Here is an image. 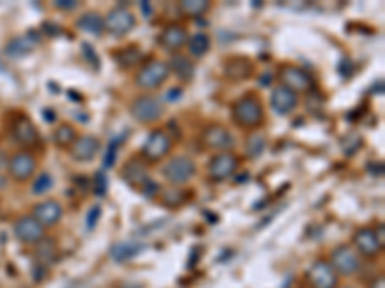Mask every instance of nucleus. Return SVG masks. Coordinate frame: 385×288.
<instances>
[{
  "label": "nucleus",
  "mask_w": 385,
  "mask_h": 288,
  "mask_svg": "<svg viewBox=\"0 0 385 288\" xmlns=\"http://www.w3.org/2000/svg\"><path fill=\"white\" fill-rule=\"evenodd\" d=\"M356 252H358V256L363 259H378L381 254H384V246L378 242V238L374 235V231L372 227H360V229H356V233L353 235V244H351Z\"/></svg>",
  "instance_id": "obj_14"
},
{
  "label": "nucleus",
  "mask_w": 385,
  "mask_h": 288,
  "mask_svg": "<svg viewBox=\"0 0 385 288\" xmlns=\"http://www.w3.org/2000/svg\"><path fill=\"white\" fill-rule=\"evenodd\" d=\"M131 118L143 123V125H152L162 119L164 116V104L158 96L154 95H139L129 106Z\"/></svg>",
  "instance_id": "obj_4"
},
{
  "label": "nucleus",
  "mask_w": 385,
  "mask_h": 288,
  "mask_svg": "<svg viewBox=\"0 0 385 288\" xmlns=\"http://www.w3.org/2000/svg\"><path fill=\"white\" fill-rule=\"evenodd\" d=\"M112 58L121 69H135L144 64V54L139 46H123L120 50L112 52Z\"/></svg>",
  "instance_id": "obj_22"
},
{
  "label": "nucleus",
  "mask_w": 385,
  "mask_h": 288,
  "mask_svg": "<svg viewBox=\"0 0 385 288\" xmlns=\"http://www.w3.org/2000/svg\"><path fill=\"white\" fill-rule=\"evenodd\" d=\"M97 183H95V186H97V188H95V192H97V194H104L106 192V177H104V173H102V171H98L97 173Z\"/></svg>",
  "instance_id": "obj_36"
},
{
  "label": "nucleus",
  "mask_w": 385,
  "mask_h": 288,
  "mask_svg": "<svg viewBox=\"0 0 385 288\" xmlns=\"http://www.w3.org/2000/svg\"><path fill=\"white\" fill-rule=\"evenodd\" d=\"M100 214H102V212H100V206L93 207L91 212H89V215H87V229H95V225H97Z\"/></svg>",
  "instance_id": "obj_34"
},
{
  "label": "nucleus",
  "mask_w": 385,
  "mask_h": 288,
  "mask_svg": "<svg viewBox=\"0 0 385 288\" xmlns=\"http://www.w3.org/2000/svg\"><path fill=\"white\" fill-rule=\"evenodd\" d=\"M162 175L172 186L187 185L196 175V163L189 156H172L162 167Z\"/></svg>",
  "instance_id": "obj_6"
},
{
  "label": "nucleus",
  "mask_w": 385,
  "mask_h": 288,
  "mask_svg": "<svg viewBox=\"0 0 385 288\" xmlns=\"http://www.w3.org/2000/svg\"><path fill=\"white\" fill-rule=\"evenodd\" d=\"M121 179L133 188H143V185L149 181V163L141 160L139 156L131 158L123 163L121 167Z\"/></svg>",
  "instance_id": "obj_18"
},
{
  "label": "nucleus",
  "mask_w": 385,
  "mask_h": 288,
  "mask_svg": "<svg viewBox=\"0 0 385 288\" xmlns=\"http://www.w3.org/2000/svg\"><path fill=\"white\" fill-rule=\"evenodd\" d=\"M33 217L37 219L43 227H54V225H58L62 221V217H64V207L58 200H43V202H39L37 206L33 207Z\"/></svg>",
  "instance_id": "obj_19"
},
{
  "label": "nucleus",
  "mask_w": 385,
  "mask_h": 288,
  "mask_svg": "<svg viewBox=\"0 0 385 288\" xmlns=\"http://www.w3.org/2000/svg\"><path fill=\"white\" fill-rule=\"evenodd\" d=\"M210 2L208 0H182L177 4V12L185 18L196 20V18H203L204 14L210 12Z\"/></svg>",
  "instance_id": "obj_27"
},
{
  "label": "nucleus",
  "mask_w": 385,
  "mask_h": 288,
  "mask_svg": "<svg viewBox=\"0 0 385 288\" xmlns=\"http://www.w3.org/2000/svg\"><path fill=\"white\" fill-rule=\"evenodd\" d=\"M239 170V158L234 152H218L210 158V162L206 165L208 179L214 183H224L227 179H231Z\"/></svg>",
  "instance_id": "obj_11"
},
{
  "label": "nucleus",
  "mask_w": 385,
  "mask_h": 288,
  "mask_svg": "<svg viewBox=\"0 0 385 288\" xmlns=\"http://www.w3.org/2000/svg\"><path fill=\"white\" fill-rule=\"evenodd\" d=\"M77 137H79V135H77L76 127L69 125V123H60V125L54 129L53 133L54 144L58 148H62V150H68V148L76 142Z\"/></svg>",
  "instance_id": "obj_29"
},
{
  "label": "nucleus",
  "mask_w": 385,
  "mask_h": 288,
  "mask_svg": "<svg viewBox=\"0 0 385 288\" xmlns=\"http://www.w3.org/2000/svg\"><path fill=\"white\" fill-rule=\"evenodd\" d=\"M170 66L168 62L162 60H151L144 62L143 66L139 67V71L135 74V85L144 92L149 90H156L160 87H164L166 81L170 79Z\"/></svg>",
  "instance_id": "obj_2"
},
{
  "label": "nucleus",
  "mask_w": 385,
  "mask_h": 288,
  "mask_svg": "<svg viewBox=\"0 0 385 288\" xmlns=\"http://www.w3.org/2000/svg\"><path fill=\"white\" fill-rule=\"evenodd\" d=\"M174 148V139L168 135L166 129H152L144 141L139 158L147 163H160L166 160Z\"/></svg>",
  "instance_id": "obj_3"
},
{
  "label": "nucleus",
  "mask_w": 385,
  "mask_h": 288,
  "mask_svg": "<svg viewBox=\"0 0 385 288\" xmlns=\"http://www.w3.org/2000/svg\"><path fill=\"white\" fill-rule=\"evenodd\" d=\"M35 173H37V158H35L33 152L20 150V152L10 156L8 175L12 177V181H15V183H27L29 179L35 177Z\"/></svg>",
  "instance_id": "obj_9"
},
{
  "label": "nucleus",
  "mask_w": 385,
  "mask_h": 288,
  "mask_svg": "<svg viewBox=\"0 0 385 288\" xmlns=\"http://www.w3.org/2000/svg\"><path fill=\"white\" fill-rule=\"evenodd\" d=\"M327 261L339 277H355L363 269V258L351 244H339Z\"/></svg>",
  "instance_id": "obj_5"
},
{
  "label": "nucleus",
  "mask_w": 385,
  "mask_h": 288,
  "mask_svg": "<svg viewBox=\"0 0 385 288\" xmlns=\"http://www.w3.org/2000/svg\"><path fill=\"white\" fill-rule=\"evenodd\" d=\"M368 288H385V277L384 275H378V277H374L368 284Z\"/></svg>",
  "instance_id": "obj_38"
},
{
  "label": "nucleus",
  "mask_w": 385,
  "mask_h": 288,
  "mask_svg": "<svg viewBox=\"0 0 385 288\" xmlns=\"http://www.w3.org/2000/svg\"><path fill=\"white\" fill-rule=\"evenodd\" d=\"M266 139L262 135H250L249 141H247V156L250 160H257L258 156L264 152Z\"/></svg>",
  "instance_id": "obj_32"
},
{
  "label": "nucleus",
  "mask_w": 385,
  "mask_h": 288,
  "mask_svg": "<svg viewBox=\"0 0 385 288\" xmlns=\"http://www.w3.org/2000/svg\"><path fill=\"white\" fill-rule=\"evenodd\" d=\"M10 129H12V139H14L20 146H23V150L31 152V150L43 148V137H41L39 129L29 118L18 116V118L12 121V127H10Z\"/></svg>",
  "instance_id": "obj_8"
},
{
  "label": "nucleus",
  "mask_w": 385,
  "mask_h": 288,
  "mask_svg": "<svg viewBox=\"0 0 385 288\" xmlns=\"http://www.w3.org/2000/svg\"><path fill=\"white\" fill-rule=\"evenodd\" d=\"M187 50H189V58H204L210 52L212 41L206 33H195L193 37L187 39Z\"/></svg>",
  "instance_id": "obj_28"
},
{
  "label": "nucleus",
  "mask_w": 385,
  "mask_h": 288,
  "mask_svg": "<svg viewBox=\"0 0 385 288\" xmlns=\"http://www.w3.org/2000/svg\"><path fill=\"white\" fill-rule=\"evenodd\" d=\"M278 79H280V85H283L285 89L293 90L295 95H304V92H310L314 89V77L302 69L299 66H293V64H285V66L280 67L278 71Z\"/></svg>",
  "instance_id": "obj_7"
},
{
  "label": "nucleus",
  "mask_w": 385,
  "mask_h": 288,
  "mask_svg": "<svg viewBox=\"0 0 385 288\" xmlns=\"http://www.w3.org/2000/svg\"><path fill=\"white\" fill-rule=\"evenodd\" d=\"M144 250L143 244H135V242H121L116 244L112 248V258L118 261V263H123L128 259H133L135 256H139L141 252Z\"/></svg>",
  "instance_id": "obj_30"
},
{
  "label": "nucleus",
  "mask_w": 385,
  "mask_h": 288,
  "mask_svg": "<svg viewBox=\"0 0 385 288\" xmlns=\"http://www.w3.org/2000/svg\"><path fill=\"white\" fill-rule=\"evenodd\" d=\"M372 231H374V235H376V238H378V242L385 248V225L384 223L379 221L376 227H372Z\"/></svg>",
  "instance_id": "obj_37"
},
{
  "label": "nucleus",
  "mask_w": 385,
  "mask_h": 288,
  "mask_svg": "<svg viewBox=\"0 0 385 288\" xmlns=\"http://www.w3.org/2000/svg\"><path fill=\"white\" fill-rule=\"evenodd\" d=\"M77 29H81L83 33H89V35H102L104 33V18L95 12V10H89V12H85L83 15H79L77 18Z\"/></svg>",
  "instance_id": "obj_23"
},
{
  "label": "nucleus",
  "mask_w": 385,
  "mask_h": 288,
  "mask_svg": "<svg viewBox=\"0 0 385 288\" xmlns=\"http://www.w3.org/2000/svg\"><path fill=\"white\" fill-rule=\"evenodd\" d=\"M33 48H35V41H31V35H25V37H15L14 41H10L6 52L10 56H27Z\"/></svg>",
  "instance_id": "obj_31"
},
{
  "label": "nucleus",
  "mask_w": 385,
  "mask_h": 288,
  "mask_svg": "<svg viewBox=\"0 0 385 288\" xmlns=\"http://www.w3.org/2000/svg\"><path fill=\"white\" fill-rule=\"evenodd\" d=\"M341 277L330 266L327 259H316L306 271V282L310 288H339Z\"/></svg>",
  "instance_id": "obj_12"
},
{
  "label": "nucleus",
  "mask_w": 385,
  "mask_h": 288,
  "mask_svg": "<svg viewBox=\"0 0 385 288\" xmlns=\"http://www.w3.org/2000/svg\"><path fill=\"white\" fill-rule=\"evenodd\" d=\"M170 66V74H175L183 83H189L195 75V64L189 56H183V54H174L172 60L168 62Z\"/></svg>",
  "instance_id": "obj_24"
},
{
  "label": "nucleus",
  "mask_w": 385,
  "mask_h": 288,
  "mask_svg": "<svg viewBox=\"0 0 385 288\" xmlns=\"http://www.w3.org/2000/svg\"><path fill=\"white\" fill-rule=\"evenodd\" d=\"M231 119L243 131H257L266 119L262 100L255 95H245L231 104Z\"/></svg>",
  "instance_id": "obj_1"
},
{
  "label": "nucleus",
  "mask_w": 385,
  "mask_h": 288,
  "mask_svg": "<svg viewBox=\"0 0 385 288\" xmlns=\"http://www.w3.org/2000/svg\"><path fill=\"white\" fill-rule=\"evenodd\" d=\"M158 198H160V204H164L166 207L175 210V207L183 206V204L187 202L189 194H187V191H185L183 186H166V188H162V191H160Z\"/></svg>",
  "instance_id": "obj_26"
},
{
  "label": "nucleus",
  "mask_w": 385,
  "mask_h": 288,
  "mask_svg": "<svg viewBox=\"0 0 385 288\" xmlns=\"http://www.w3.org/2000/svg\"><path fill=\"white\" fill-rule=\"evenodd\" d=\"M224 75L229 81H247L255 75V64L245 56H231L226 60Z\"/></svg>",
  "instance_id": "obj_21"
},
{
  "label": "nucleus",
  "mask_w": 385,
  "mask_h": 288,
  "mask_svg": "<svg viewBox=\"0 0 385 288\" xmlns=\"http://www.w3.org/2000/svg\"><path fill=\"white\" fill-rule=\"evenodd\" d=\"M270 106L278 116H283V118L291 116L299 106V95L285 89L283 85H278V87H273L272 95H270Z\"/></svg>",
  "instance_id": "obj_20"
},
{
  "label": "nucleus",
  "mask_w": 385,
  "mask_h": 288,
  "mask_svg": "<svg viewBox=\"0 0 385 288\" xmlns=\"http://www.w3.org/2000/svg\"><path fill=\"white\" fill-rule=\"evenodd\" d=\"M187 39H189V33H187V29L183 27L182 23L172 22L166 23V25L160 29L156 43H158L160 48H164V50L170 52V54L174 56V54H180V52L185 48Z\"/></svg>",
  "instance_id": "obj_13"
},
{
  "label": "nucleus",
  "mask_w": 385,
  "mask_h": 288,
  "mask_svg": "<svg viewBox=\"0 0 385 288\" xmlns=\"http://www.w3.org/2000/svg\"><path fill=\"white\" fill-rule=\"evenodd\" d=\"M201 139H203L204 146L214 150L216 154L218 152H229L235 144L234 135L229 133L227 127L219 125V123H212V125L204 127Z\"/></svg>",
  "instance_id": "obj_15"
},
{
  "label": "nucleus",
  "mask_w": 385,
  "mask_h": 288,
  "mask_svg": "<svg viewBox=\"0 0 385 288\" xmlns=\"http://www.w3.org/2000/svg\"><path fill=\"white\" fill-rule=\"evenodd\" d=\"M98 150H100V141H98L97 137H93V135H81V137H77L76 142L68 148L69 158L74 162L79 163L93 162L97 158Z\"/></svg>",
  "instance_id": "obj_17"
},
{
  "label": "nucleus",
  "mask_w": 385,
  "mask_h": 288,
  "mask_svg": "<svg viewBox=\"0 0 385 288\" xmlns=\"http://www.w3.org/2000/svg\"><path fill=\"white\" fill-rule=\"evenodd\" d=\"M53 186H54V177L50 175V173H46V171L39 173V177L33 181V192H35V194H45V192L50 191Z\"/></svg>",
  "instance_id": "obj_33"
},
{
  "label": "nucleus",
  "mask_w": 385,
  "mask_h": 288,
  "mask_svg": "<svg viewBox=\"0 0 385 288\" xmlns=\"http://www.w3.org/2000/svg\"><path fill=\"white\" fill-rule=\"evenodd\" d=\"M14 235L22 244H39L46 237L45 227L33 215H22L15 219Z\"/></svg>",
  "instance_id": "obj_16"
},
{
  "label": "nucleus",
  "mask_w": 385,
  "mask_h": 288,
  "mask_svg": "<svg viewBox=\"0 0 385 288\" xmlns=\"http://www.w3.org/2000/svg\"><path fill=\"white\" fill-rule=\"evenodd\" d=\"M79 6L76 0H56L54 2V8H58V10H66V12H72V10H76Z\"/></svg>",
  "instance_id": "obj_35"
},
{
  "label": "nucleus",
  "mask_w": 385,
  "mask_h": 288,
  "mask_svg": "<svg viewBox=\"0 0 385 288\" xmlns=\"http://www.w3.org/2000/svg\"><path fill=\"white\" fill-rule=\"evenodd\" d=\"M137 18L126 4L112 8L104 18V29L112 33L114 37H126L128 33L135 29Z\"/></svg>",
  "instance_id": "obj_10"
},
{
  "label": "nucleus",
  "mask_w": 385,
  "mask_h": 288,
  "mask_svg": "<svg viewBox=\"0 0 385 288\" xmlns=\"http://www.w3.org/2000/svg\"><path fill=\"white\" fill-rule=\"evenodd\" d=\"M58 259V246L53 238H43L35 244V263L37 266H53Z\"/></svg>",
  "instance_id": "obj_25"
}]
</instances>
